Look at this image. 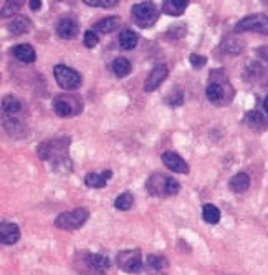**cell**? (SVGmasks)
<instances>
[{
    "label": "cell",
    "mask_w": 268,
    "mask_h": 275,
    "mask_svg": "<svg viewBox=\"0 0 268 275\" xmlns=\"http://www.w3.org/2000/svg\"><path fill=\"white\" fill-rule=\"evenodd\" d=\"M24 105L13 95H7L2 100V120L5 130L13 136H24L25 133V120L22 118Z\"/></svg>",
    "instance_id": "1"
},
{
    "label": "cell",
    "mask_w": 268,
    "mask_h": 275,
    "mask_svg": "<svg viewBox=\"0 0 268 275\" xmlns=\"http://www.w3.org/2000/svg\"><path fill=\"white\" fill-rule=\"evenodd\" d=\"M68 144L70 139L68 138H58V139H50L45 141L39 146V156L43 161H48L53 164L56 171H62L63 173V164H70V158H68Z\"/></svg>",
    "instance_id": "2"
},
{
    "label": "cell",
    "mask_w": 268,
    "mask_h": 275,
    "mask_svg": "<svg viewBox=\"0 0 268 275\" xmlns=\"http://www.w3.org/2000/svg\"><path fill=\"white\" fill-rule=\"evenodd\" d=\"M131 17L139 28H151L159 19V10L152 2H141L132 5Z\"/></svg>",
    "instance_id": "3"
},
{
    "label": "cell",
    "mask_w": 268,
    "mask_h": 275,
    "mask_svg": "<svg viewBox=\"0 0 268 275\" xmlns=\"http://www.w3.org/2000/svg\"><path fill=\"white\" fill-rule=\"evenodd\" d=\"M205 95L214 105H225V103H228L234 98V90L227 81V78H223L220 81L210 77V83L205 88Z\"/></svg>",
    "instance_id": "4"
},
{
    "label": "cell",
    "mask_w": 268,
    "mask_h": 275,
    "mask_svg": "<svg viewBox=\"0 0 268 275\" xmlns=\"http://www.w3.org/2000/svg\"><path fill=\"white\" fill-rule=\"evenodd\" d=\"M83 103L76 95H60L53 100V111L60 118H68L81 113Z\"/></svg>",
    "instance_id": "5"
},
{
    "label": "cell",
    "mask_w": 268,
    "mask_h": 275,
    "mask_svg": "<svg viewBox=\"0 0 268 275\" xmlns=\"http://www.w3.org/2000/svg\"><path fill=\"white\" fill-rule=\"evenodd\" d=\"M89 212L83 207H78L74 211H68V212H62L55 219V226L58 229L63 230H73V229H80L81 226L88 221Z\"/></svg>",
    "instance_id": "6"
},
{
    "label": "cell",
    "mask_w": 268,
    "mask_h": 275,
    "mask_svg": "<svg viewBox=\"0 0 268 275\" xmlns=\"http://www.w3.org/2000/svg\"><path fill=\"white\" fill-rule=\"evenodd\" d=\"M53 77L56 80V83L62 86L63 90L73 91V90H78L81 86V75L66 65H56L53 68Z\"/></svg>",
    "instance_id": "7"
},
{
    "label": "cell",
    "mask_w": 268,
    "mask_h": 275,
    "mask_svg": "<svg viewBox=\"0 0 268 275\" xmlns=\"http://www.w3.org/2000/svg\"><path fill=\"white\" fill-rule=\"evenodd\" d=\"M235 32L242 33V32H255V33H262L268 35V15H262V13H253L242 20L237 22L235 25Z\"/></svg>",
    "instance_id": "8"
},
{
    "label": "cell",
    "mask_w": 268,
    "mask_h": 275,
    "mask_svg": "<svg viewBox=\"0 0 268 275\" xmlns=\"http://www.w3.org/2000/svg\"><path fill=\"white\" fill-rule=\"evenodd\" d=\"M116 264L123 272L128 273H138L143 269V260H141V250L131 249V250H123L119 252L116 257Z\"/></svg>",
    "instance_id": "9"
},
{
    "label": "cell",
    "mask_w": 268,
    "mask_h": 275,
    "mask_svg": "<svg viewBox=\"0 0 268 275\" xmlns=\"http://www.w3.org/2000/svg\"><path fill=\"white\" fill-rule=\"evenodd\" d=\"M167 179H169V176L159 174V173L149 176V179L146 181L147 192L156 197H167Z\"/></svg>",
    "instance_id": "10"
},
{
    "label": "cell",
    "mask_w": 268,
    "mask_h": 275,
    "mask_svg": "<svg viewBox=\"0 0 268 275\" xmlns=\"http://www.w3.org/2000/svg\"><path fill=\"white\" fill-rule=\"evenodd\" d=\"M169 75V68L167 65H158L151 70V73L147 75L144 81V90L146 91H154L162 85V81L167 78Z\"/></svg>",
    "instance_id": "11"
},
{
    "label": "cell",
    "mask_w": 268,
    "mask_h": 275,
    "mask_svg": "<svg viewBox=\"0 0 268 275\" xmlns=\"http://www.w3.org/2000/svg\"><path fill=\"white\" fill-rule=\"evenodd\" d=\"M85 265L88 267L89 273H104L109 269V259L104 254H86L85 255Z\"/></svg>",
    "instance_id": "12"
},
{
    "label": "cell",
    "mask_w": 268,
    "mask_h": 275,
    "mask_svg": "<svg viewBox=\"0 0 268 275\" xmlns=\"http://www.w3.org/2000/svg\"><path fill=\"white\" fill-rule=\"evenodd\" d=\"M161 159H162V162H164V166H166L167 169H170V171H174V173H179V174H189V166H187V162H185L177 153H173V151L162 153Z\"/></svg>",
    "instance_id": "13"
},
{
    "label": "cell",
    "mask_w": 268,
    "mask_h": 275,
    "mask_svg": "<svg viewBox=\"0 0 268 275\" xmlns=\"http://www.w3.org/2000/svg\"><path fill=\"white\" fill-rule=\"evenodd\" d=\"M56 33L60 39L71 40L78 35V24L71 19H62L56 24Z\"/></svg>",
    "instance_id": "14"
},
{
    "label": "cell",
    "mask_w": 268,
    "mask_h": 275,
    "mask_svg": "<svg viewBox=\"0 0 268 275\" xmlns=\"http://www.w3.org/2000/svg\"><path fill=\"white\" fill-rule=\"evenodd\" d=\"M20 239V227L13 222H4L0 227V241L5 245H12Z\"/></svg>",
    "instance_id": "15"
},
{
    "label": "cell",
    "mask_w": 268,
    "mask_h": 275,
    "mask_svg": "<svg viewBox=\"0 0 268 275\" xmlns=\"http://www.w3.org/2000/svg\"><path fill=\"white\" fill-rule=\"evenodd\" d=\"M243 123L248 126V128H252L253 131H263L266 126H268V118L260 113V111H248L247 115H245L243 118Z\"/></svg>",
    "instance_id": "16"
},
{
    "label": "cell",
    "mask_w": 268,
    "mask_h": 275,
    "mask_svg": "<svg viewBox=\"0 0 268 275\" xmlns=\"http://www.w3.org/2000/svg\"><path fill=\"white\" fill-rule=\"evenodd\" d=\"M10 53L17 58L18 62H24V63H33L35 58H36V53L32 45H28V43H20V45H15Z\"/></svg>",
    "instance_id": "17"
},
{
    "label": "cell",
    "mask_w": 268,
    "mask_h": 275,
    "mask_svg": "<svg viewBox=\"0 0 268 275\" xmlns=\"http://www.w3.org/2000/svg\"><path fill=\"white\" fill-rule=\"evenodd\" d=\"M111 177V171H104V173L98 174V173H88L85 176V184L88 188L93 189H103L106 186L108 179Z\"/></svg>",
    "instance_id": "18"
},
{
    "label": "cell",
    "mask_w": 268,
    "mask_h": 275,
    "mask_svg": "<svg viewBox=\"0 0 268 275\" xmlns=\"http://www.w3.org/2000/svg\"><path fill=\"white\" fill-rule=\"evenodd\" d=\"M187 5H189V0H166V2L162 4V10L164 13H167V15L179 17L187 9Z\"/></svg>",
    "instance_id": "19"
},
{
    "label": "cell",
    "mask_w": 268,
    "mask_h": 275,
    "mask_svg": "<svg viewBox=\"0 0 268 275\" xmlns=\"http://www.w3.org/2000/svg\"><path fill=\"white\" fill-rule=\"evenodd\" d=\"M30 28H32V22H30V19L25 15L15 17V20L9 25V30L12 35H24V33L30 32Z\"/></svg>",
    "instance_id": "20"
},
{
    "label": "cell",
    "mask_w": 268,
    "mask_h": 275,
    "mask_svg": "<svg viewBox=\"0 0 268 275\" xmlns=\"http://www.w3.org/2000/svg\"><path fill=\"white\" fill-rule=\"evenodd\" d=\"M228 186H230V189L234 192H238V194L245 192L250 188V176L247 173H238L228 181Z\"/></svg>",
    "instance_id": "21"
},
{
    "label": "cell",
    "mask_w": 268,
    "mask_h": 275,
    "mask_svg": "<svg viewBox=\"0 0 268 275\" xmlns=\"http://www.w3.org/2000/svg\"><path fill=\"white\" fill-rule=\"evenodd\" d=\"M222 50L227 51L228 55H240L243 50V42L234 35H228L225 36V40L222 42Z\"/></svg>",
    "instance_id": "22"
},
{
    "label": "cell",
    "mask_w": 268,
    "mask_h": 275,
    "mask_svg": "<svg viewBox=\"0 0 268 275\" xmlns=\"http://www.w3.org/2000/svg\"><path fill=\"white\" fill-rule=\"evenodd\" d=\"M119 24H121L119 17H106V19H103L100 22H96V24L93 25V28H94V32L109 33V32L116 30V28L119 27Z\"/></svg>",
    "instance_id": "23"
},
{
    "label": "cell",
    "mask_w": 268,
    "mask_h": 275,
    "mask_svg": "<svg viewBox=\"0 0 268 275\" xmlns=\"http://www.w3.org/2000/svg\"><path fill=\"white\" fill-rule=\"evenodd\" d=\"M118 42H119V47H121L123 50H132L134 47L138 45L139 39H138L136 32L128 30V28H126V30H123L121 33H119Z\"/></svg>",
    "instance_id": "24"
},
{
    "label": "cell",
    "mask_w": 268,
    "mask_h": 275,
    "mask_svg": "<svg viewBox=\"0 0 268 275\" xmlns=\"http://www.w3.org/2000/svg\"><path fill=\"white\" fill-rule=\"evenodd\" d=\"M111 68H113L114 71V75L119 77V78H123L126 75H129V71H131V63L128 58H123V57H119L116 58V60L113 62V65H111Z\"/></svg>",
    "instance_id": "25"
},
{
    "label": "cell",
    "mask_w": 268,
    "mask_h": 275,
    "mask_svg": "<svg viewBox=\"0 0 268 275\" xmlns=\"http://www.w3.org/2000/svg\"><path fill=\"white\" fill-rule=\"evenodd\" d=\"M202 217L207 224H217L220 221V211L214 204H205L202 207Z\"/></svg>",
    "instance_id": "26"
},
{
    "label": "cell",
    "mask_w": 268,
    "mask_h": 275,
    "mask_svg": "<svg viewBox=\"0 0 268 275\" xmlns=\"http://www.w3.org/2000/svg\"><path fill=\"white\" fill-rule=\"evenodd\" d=\"M132 204H134V197L131 192H123V194H119L114 199V207L119 211H128L132 207Z\"/></svg>",
    "instance_id": "27"
},
{
    "label": "cell",
    "mask_w": 268,
    "mask_h": 275,
    "mask_svg": "<svg viewBox=\"0 0 268 275\" xmlns=\"http://www.w3.org/2000/svg\"><path fill=\"white\" fill-rule=\"evenodd\" d=\"M22 9V2H18V0H13V2H4L2 4V17L7 19V17H13L17 15L18 10Z\"/></svg>",
    "instance_id": "28"
},
{
    "label": "cell",
    "mask_w": 268,
    "mask_h": 275,
    "mask_svg": "<svg viewBox=\"0 0 268 275\" xmlns=\"http://www.w3.org/2000/svg\"><path fill=\"white\" fill-rule=\"evenodd\" d=\"M147 265L151 267V269H164V267L167 265V259L162 257V255H149L147 257Z\"/></svg>",
    "instance_id": "29"
},
{
    "label": "cell",
    "mask_w": 268,
    "mask_h": 275,
    "mask_svg": "<svg viewBox=\"0 0 268 275\" xmlns=\"http://www.w3.org/2000/svg\"><path fill=\"white\" fill-rule=\"evenodd\" d=\"M85 4L89 7H101V9H113L118 5L116 0H85Z\"/></svg>",
    "instance_id": "30"
},
{
    "label": "cell",
    "mask_w": 268,
    "mask_h": 275,
    "mask_svg": "<svg viewBox=\"0 0 268 275\" xmlns=\"http://www.w3.org/2000/svg\"><path fill=\"white\" fill-rule=\"evenodd\" d=\"M98 42H100L98 33H96L94 30H88L85 33V47L86 48H94L96 45H98Z\"/></svg>",
    "instance_id": "31"
},
{
    "label": "cell",
    "mask_w": 268,
    "mask_h": 275,
    "mask_svg": "<svg viewBox=\"0 0 268 275\" xmlns=\"http://www.w3.org/2000/svg\"><path fill=\"white\" fill-rule=\"evenodd\" d=\"M189 62H190V65L194 66V68H202V66L207 63V58L205 57H202V55H199V53H192L190 57H189Z\"/></svg>",
    "instance_id": "32"
},
{
    "label": "cell",
    "mask_w": 268,
    "mask_h": 275,
    "mask_svg": "<svg viewBox=\"0 0 268 275\" xmlns=\"http://www.w3.org/2000/svg\"><path fill=\"white\" fill-rule=\"evenodd\" d=\"M169 101V105L170 106H179V105H182V91H176V93H173V96L167 100Z\"/></svg>",
    "instance_id": "33"
},
{
    "label": "cell",
    "mask_w": 268,
    "mask_h": 275,
    "mask_svg": "<svg viewBox=\"0 0 268 275\" xmlns=\"http://www.w3.org/2000/svg\"><path fill=\"white\" fill-rule=\"evenodd\" d=\"M40 7H42L40 0H30V9H32L33 12H35V10H40Z\"/></svg>",
    "instance_id": "34"
},
{
    "label": "cell",
    "mask_w": 268,
    "mask_h": 275,
    "mask_svg": "<svg viewBox=\"0 0 268 275\" xmlns=\"http://www.w3.org/2000/svg\"><path fill=\"white\" fill-rule=\"evenodd\" d=\"M263 109H265L266 113H268V96H266V98L263 100Z\"/></svg>",
    "instance_id": "35"
}]
</instances>
